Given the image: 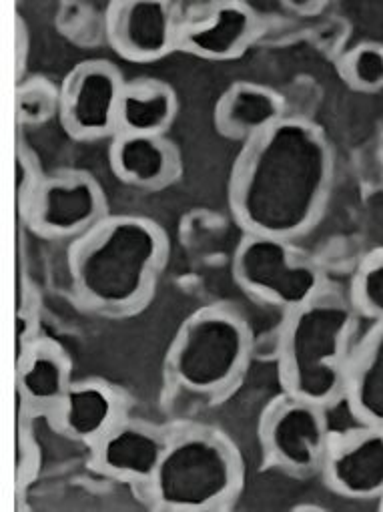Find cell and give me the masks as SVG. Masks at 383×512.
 <instances>
[{
    "label": "cell",
    "instance_id": "obj_1",
    "mask_svg": "<svg viewBox=\"0 0 383 512\" xmlns=\"http://www.w3.org/2000/svg\"><path fill=\"white\" fill-rule=\"evenodd\" d=\"M335 175L323 129L287 115L247 141L229 177V207L245 233L293 241L321 217Z\"/></svg>",
    "mask_w": 383,
    "mask_h": 512
},
{
    "label": "cell",
    "instance_id": "obj_2",
    "mask_svg": "<svg viewBox=\"0 0 383 512\" xmlns=\"http://www.w3.org/2000/svg\"><path fill=\"white\" fill-rule=\"evenodd\" d=\"M163 227L143 215H107L69 249V278L89 310L121 316L145 306L167 262Z\"/></svg>",
    "mask_w": 383,
    "mask_h": 512
},
{
    "label": "cell",
    "instance_id": "obj_3",
    "mask_svg": "<svg viewBox=\"0 0 383 512\" xmlns=\"http://www.w3.org/2000/svg\"><path fill=\"white\" fill-rule=\"evenodd\" d=\"M357 308L323 290L285 314L279 334V378L285 394L327 408L345 396Z\"/></svg>",
    "mask_w": 383,
    "mask_h": 512
},
{
    "label": "cell",
    "instance_id": "obj_4",
    "mask_svg": "<svg viewBox=\"0 0 383 512\" xmlns=\"http://www.w3.org/2000/svg\"><path fill=\"white\" fill-rule=\"evenodd\" d=\"M243 478L235 444L217 430L195 426L169 436L147 488L157 508L205 512L227 506L241 492Z\"/></svg>",
    "mask_w": 383,
    "mask_h": 512
},
{
    "label": "cell",
    "instance_id": "obj_5",
    "mask_svg": "<svg viewBox=\"0 0 383 512\" xmlns=\"http://www.w3.org/2000/svg\"><path fill=\"white\" fill-rule=\"evenodd\" d=\"M251 354V330L229 306H207L177 330L169 354L171 382L193 396H219L243 376Z\"/></svg>",
    "mask_w": 383,
    "mask_h": 512
},
{
    "label": "cell",
    "instance_id": "obj_6",
    "mask_svg": "<svg viewBox=\"0 0 383 512\" xmlns=\"http://www.w3.org/2000/svg\"><path fill=\"white\" fill-rule=\"evenodd\" d=\"M233 278L249 296L285 314L327 290L323 270L293 241L259 233H245L239 241Z\"/></svg>",
    "mask_w": 383,
    "mask_h": 512
},
{
    "label": "cell",
    "instance_id": "obj_7",
    "mask_svg": "<svg viewBox=\"0 0 383 512\" xmlns=\"http://www.w3.org/2000/svg\"><path fill=\"white\" fill-rule=\"evenodd\" d=\"M21 211L41 237L73 241L109 215L101 183L79 169L39 177L21 197Z\"/></svg>",
    "mask_w": 383,
    "mask_h": 512
},
{
    "label": "cell",
    "instance_id": "obj_8",
    "mask_svg": "<svg viewBox=\"0 0 383 512\" xmlns=\"http://www.w3.org/2000/svg\"><path fill=\"white\" fill-rule=\"evenodd\" d=\"M259 438L269 462L305 476L321 470L333 436L323 406L283 394L263 412Z\"/></svg>",
    "mask_w": 383,
    "mask_h": 512
},
{
    "label": "cell",
    "instance_id": "obj_9",
    "mask_svg": "<svg viewBox=\"0 0 383 512\" xmlns=\"http://www.w3.org/2000/svg\"><path fill=\"white\" fill-rule=\"evenodd\" d=\"M127 81L103 59L83 61L59 89V119L79 141H97L119 133V105Z\"/></svg>",
    "mask_w": 383,
    "mask_h": 512
},
{
    "label": "cell",
    "instance_id": "obj_10",
    "mask_svg": "<svg viewBox=\"0 0 383 512\" xmlns=\"http://www.w3.org/2000/svg\"><path fill=\"white\" fill-rule=\"evenodd\" d=\"M183 9L167 0H117L105 13L113 51L131 63H155L179 51Z\"/></svg>",
    "mask_w": 383,
    "mask_h": 512
},
{
    "label": "cell",
    "instance_id": "obj_11",
    "mask_svg": "<svg viewBox=\"0 0 383 512\" xmlns=\"http://www.w3.org/2000/svg\"><path fill=\"white\" fill-rule=\"evenodd\" d=\"M261 29L257 13L241 0H213L183 11L179 51L221 63L241 57Z\"/></svg>",
    "mask_w": 383,
    "mask_h": 512
},
{
    "label": "cell",
    "instance_id": "obj_12",
    "mask_svg": "<svg viewBox=\"0 0 383 512\" xmlns=\"http://www.w3.org/2000/svg\"><path fill=\"white\" fill-rule=\"evenodd\" d=\"M321 472L327 486L343 498H379L383 494V428L363 424L333 436Z\"/></svg>",
    "mask_w": 383,
    "mask_h": 512
},
{
    "label": "cell",
    "instance_id": "obj_13",
    "mask_svg": "<svg viewBox=\"0 0 383 512\" xmlns=\"http://www.w3.org/2000/svg\"><path fill=\"white\" fill-rule=\"evenodd\" d=\"M169 436L159 428L121 418L93 444V464L107 476L149 484L167 448Z\"/></svg>",
    "mask_w": 383,
    "mask_h": 512
},
{
    "label": "cell",
    "instance_id": "obj_14",
    "mask_svg": "<svg viewBox=\"0 0 383 512\" xmlns=\"http://www.w3.org/2000/svg\"><path fill=\"white\" fill-rule=\"evenodd\" d=\"M115 177L135 189L157 191L181 175V153L165 135L117 133L109 147Z\"/></svg>",
    "mask_w": 383,
    "mask_h": 512
},
{
    "label": "cell",
    "instance_id": "obj_15",
    "mask_svg": "<svg viewBox=\"0 0 383 512\" xmlns=\"http://www.w3.org/2000/svg\"><path fill=\"white\" fill-rule=\"evenodd\" d=\"M215 129L225 139L247 143L287 117L283 97L265 85L237 81L215 103Z\"/></svg>",
    "mask_w": 383,
    "mask_h": 512
},
{
    "label": "cell",
    "instance_id": "obj_16",
    "mask_svg": "<svg viewBox=\"0 0 383 512\" xmlns=\"http://www.w3.org/2000/svg\"><path fill=\"white\" fill-rule=\"evenodd\" d=\"M51 414L61 434L93 446L123 418V404L111 384L81 380L71 384Z\"/></svg>",
    "mask_w": 383,
    "mask_h": 512
},
{
    "label": "cell",
    "instance_id": "obj_17",
    "mask_svg": "<svg viewBox=\"0 0 383 512\" xmlns=\"http://www.w3.org/2000/svg\"><path fill=\"white\" fill-rule=\"evenodd\" d=\"M17 382L23 402L51 412L73 384L65 348L53 340L35 338L17 356Z\"/></svg>",
    "mask_w": 383,
    "mask_h": 512
},
{
    "label": "cell",
    "instance_id": "obj_18",
    "mask_svg": "<svg viewBox=\"0 0 383 512\" xmlns=\"http://www.w3.org/2000/svg\"><path fill=\"white\" fill-rule=\"evenodd\" d=\"M343 398L361 424L383 428V316L351 354Z\"/></svg>",
    "mask_w": 383,
    "mask_h": 512
},
{
    "label": "cell",
    "instance_id": "obj_19",
    "mask_svg": "<svg viewBox=\"0 0 383 512\" xmlns=\"http://www.w3.org/2000/svg\"><path fill=\"white\" fill-rule=\"evenodd\" d=\"M179 113L177 91L159 79L125 85L119 105V133L165 135Z\"/></svg>",
    "mask_w": 383,
    "mask_h": 512
},
{
    "label": "cell",
    "instance_id": "obj_20",
    "mask_svg": "<svg viewBox=\"0 0 383 512\" xmlns=\"http://www.w3.org/2000/svg\"><path fill=\"white\" fill-rule=\"evenodd\" d=\"M341 73L355 91H383V45L369 41L353 47L341 63Z\"/></svg>",
    "mask_w": 383,
    "mask_h": 512
},
{
    "label": "cell",
    "instance_id": "obj_21",
    "mask_svg": "<svg viewBox=\"0 0 383 512\" xmlns=\"http://www.w3.org/2000/svg\"><path fill=\"white\" fill-rule=\"evenodd\" d=\"M19 121L27 127H41L53 117H59V89L41 77H35L19 87L17 93Z\"/></svg>",
    "mask_w": 383,
    "mask_h": 512
},
{
    "label": "cell",
    "instance_id": "obj_22",
    "mask_svg": "<svg viewBox=\"0 0 383 512\" xmlns=\"http://www.w3.org/2000/svg\"><path fill=\"white\" fill-rule=\"evenodd\" d=\"M351 302L357 312L371 320L383 316V249L371 253L359 266L351 286Z\"/></svg>",
    "mask_w": 383,
    "mask_h": 512
},
{
    "label": "cell",
    "instance_id": "obj_23",
    "mask_svg": "<svg viewBox=\"0 0 383 512\" xmlns=\"http://www.w3.org/2000/svg\"><path fill=\"white\" fill-rule=\"evenodd\" d=\"M327 7V3H323V0H307V3H285V9L287 11H293L297 15H303V17H311V15H317L321 13L323 9Z\"/></svg>",
    "mask_w": 383,
    "mask_h": 512
},
{
    "label": "cell",
    "instance_id": "obj_24",
    "mask_svg": "<svg viewBox=\"0 0 383 512\" xmlns=\"http://www.w3.org/2000/svg\"><path fill=\"white\" fill-rule=\"evenodd\" d=\"M377 157H379V163L383 167V131L379 135V141H377Z\"/></svg>",
    "mask_w": 383,
    "mask_h": 512
},
{
    "label": "cell",
    "instance_id": "obj_25",
    "mask_svg": "<svg viewBox=\"0 0 383 512\" xmlns=\"http://www.w3.org/2000/svg\"><path fill=\"white\" fill-rule=\"evenodd\" d=\"M379 510H383V494L379 496Z\"/></svg>",
    "mask_w": 383,
    "mask_h": 512
}]
</instances>
